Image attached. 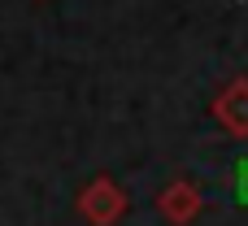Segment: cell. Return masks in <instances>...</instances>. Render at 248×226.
Returning a JSON list of instances; mask_svg holds the SVG:
<instances>
[{"instance_id":"obj_3","label":"cell","mask_w":248,"mask_h":226,"mask_svg":"<svg viewBox=\"0 0 248 226\" xmlns=\"http://www.w3.org/2000/svg\"><path fill=\"white\" fill-rule=\"evenodd\" d=\"M157 213H161V222H170V226H192L205 213V192L192 179H170L157 192Z\"/></svg>"},{"instance_id":"obj_2","label":"cell","mask_w":248,"mask_h":226,"mask_svg":"<svg viewBox=\"0 0 248 226\" xmlns=\"http://www.w3.org/2000/svg\"><path fill=\"white\" fill-rule=\"evenodd\" d=\"M209 113L222 126V135L248 139V74H235L231 83L218 87V96L209 100Z\"/></svg>"},{"instance_id":"obj_1","label":"cell","mask_w":248,"mask_h":226,"mask_svg":"<svg viewBox=\"0 0 248 226\" xmlns=\"http://www.w3.org/2000/svg\"><path fill=\"white\" fill-rule=\"evenodd\" d=\"M74 209H78V218L87 226H118L126 218V209H131V196H126V187H122L118 179L96 174V179L83 183V192L74 196Z\"/></svg>"}]
</instances>
